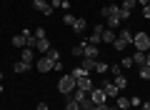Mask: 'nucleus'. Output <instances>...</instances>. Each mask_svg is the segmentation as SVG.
<instances>
[{
    "instance_id": "obj_1",
    "label": "nucleus",
    "mask_w": 150,
    "mask_h": 110,
    "mask_svg": "<svg viewBox=\"0 0 150 110\" xmlns=\"http://www.w3.org/2000/svg\"><path fill=\"white\" fill-rule=\"evenodd\" d=\"M133 45H135V50H140V53H148V50H150V35H148V33H135V38H133Z\"/></svg>"
},
{
    "instance_id": "obj_2",
    "label": "nucleus",
    "mask_w": 150,
    "mask_h": 110,
    "mask_svg": "<svg viewBox=\"0 0 150 110\" xmlns=\"http://www.w3.org/2000/svg\"><path fill=\"white\" fill-rule=\"evenodd\" d=\"M58 90L63 95H70L75 90V75L70 73V75H63V78H60V83H58Z\"/></svg>"
},
{
    "instance_id": "obj_3",
    "label": "nucleus",
    "mask_w": 150,
    "mask_h": 110,
    "mask_svg": "<svg viewBox=\"0 0 150 110\" xmlns=\"http://www.w3.org/2000/svg\"><path fill=\"white\" fill-rule=\"evenodd\" d=\"M88 95H90L93 105H100V103H105V100H108V95H105V90H103V88H93Z\"/></svg>"
},
{
    "instance_id": "obj_4",
    "label": "nucleus",
    "mask_w": 150,
    "mask_h": 110,
    "mask_svg": "<svg viewBox=\"0 0 150 110\" xmlns=\"http://www.w3.org/2000/svg\"><path fill=\"white\" fill-rule=\"evenodd\" d=\"M33 8H35V10H40L43 13V15H53V5H50V3H45V0H33Z\"/></svg>"
},
{
    "instance_id": "obj_5",
    "label": "nucleus",
    "mask_w": 150,
    "mask_h": 110,
    "mask_svg": "<svg viewBox=\"0 0 150 110\" xmlns=\"http://www.w3.org/2000/svg\"><path fill=\"white\" fill-rule=\"evenodd\" d=\"M53 60H50L48 58V55H43V58H38V65H35V68L38 70H40V73H50V70H53Z\"/></svg>"
},
{
    "instance_id": "obj_6",
    "label": "nucleus",
    "mask_w": 150,
    "mask_h": 110,
    "mask_svg": "<svg viewBox=\"0 0 150 110\" xmlns=\"http://www.w3.org/2000/svg\"><path fill=\"white\" fill-rule=\"evenodd\" d=\"M75 88H78V90H85V93H90V90H93V80H90V75H83V78H78V80H75Z\"/></svg>"
},
{
    "instance_id": "obj_7",
    "label": "nucleus",
    "mask_w": 150,
    "mask_h": 110,
    "mask_svg": "<svg viewBox=\"0 0 150 110\" xmlns=\"http://www.w3.org/2000/svg\"><path fill=\"white\" fill-rule=\"evenodd\" d=\"M20 60H23V63H28V65H33V60H35V48H23Z\"/></svg>"
},
{
    "instance_id": "obj_8",
    "label": "nucleus",
    "mask_w": 150,
    "mask_h": 110,
    "mask_svg": "<svg viewBox=\"0 0 150 110\" xmlns=\"http://www.w3.org/2000/svg\"><path fill=\"white\" fill-rule=\"evenodd\" d=\"M28 35H30L28 30H23L20 35H13V45H15V48H25V43H28Z\"/></svg>"
},
{
    "instance_id": "obj_9",
    "label": "nucleus",
    "mask_w": 150,
    "mask_h": 110,
    "mask_svg": "<svg viewBox=\"0 0 150 110\" xmlns=\"http://www.w3.org/2000/svg\"><path fill=\"white\" fill-rule=\"evenodd\" d=\"M103 90H105L108 98H118V95H120V90L115 88V83H103Z\"/></svg>"
},
{
    "instance_id": "obj_10",
    "label": "nucleus",
    "mask_w": 150,
    "mask_h": 110,
    "mask_svg": "<svg viewBox=\"0 0 150 110\" xmlns=\"http://www.w3.org/2000/svg\"><path fill=\"white\" fill-rule=\"evenodd\" d=\"M70 28H73L75 33H85V28H88V20H85V18H75V23H73Z\"/></svg>"
},
{
    "instance_id": "obj_11",
    "label": "nucleus",
    "mask_w": 150,
    "mask_h": 110,
    "mask_svg": "<svg viewBox=\"0 0 150 110\" xmlns=\"http://www.w3.org/2000/svg\"><path fill=\"white\" fill-rule=\"evenodd\" d=\"M98 55H100V53H98V45H90V43H85V55H83V58H93V60H95Z\"/></svg>"
},
{
    "instance_id": "obj_12",
    "label": "nucleus",
    "mask_w": 150,
    "mask_h": 110,
    "mask_svg": "<svg viewBox=\"0 0 150 110\" xmlns=\"http://www.w3.org/2000/svg\"><path fill=\"white\" fill-rule=\"evenodd\" d=\"M50 48H53V45L48 43V38H40V40L35 43V50H38V53H48Z\"/></svg>"
},
{
    "instance_id": "obj_13",
    "label": "nucleus",
    "mask_w": 150,
    "mask_h": 110,
    "mask_svg": "<svg viewBox=\"0 0 150 110\" xmlns=\"http://www.w3.org/2000/svg\"><path fill=\"white\" fill-rule=\"evenodd\" d=\"M13 70H15L18 75H25L28 70H30V65H28V63H23V60H18V63H13Z\"/></svg>"
},
{
    "instance_id": "obj_14",
    "label": "nucleus",
    "mask_w": 150,
    "mask_h": 110,
    "mask_svg": "<svg viewBox=\"0 0 150 110\" xmlns=\"http://www.w3.org/2000/svg\"><path fill=\"white\" fill-rule=\"evenodd\" d=\"M115 108H118V110H128V108H130V98L118 95V98H115Z\"/></svg>"
},
{
    "instance_id": "obj_15",
    "label": "nucleus",
    "mask_w": 150,
    "mask_h": 110,
    "mask_svg": "<svg viewBox=\"0 0 150 110\" xmlns=\"http://www.w3.org/2000/svg\"><path fill=\"white\" fill-rule=\"evenodd\" d=\"M95 63H98V60H93V58H83L80 68H83V70H88V73H93V70H95Z\"/></svg>"
},
{
    "instance_id": "obj_16",
    "label": "nucleus",
    "mask_w": 150,
    "mask_h": 110,
    "mask_svg": "<svg viewBox=\"0 0 150 110\" xmlns=\"http://www.w3.org/2000/svg\"><path fill=\"white\" fill-rule=\"evenodd\" d=\"M115 88H118V90H125V88H128V78H125L123 73L115 75Z\"/></svg>"
},
{
    "instance_id": "obj_17",
    "label": "nucleus",
    "mask_w": 150,
    "mask_h": 110,
    "mask_svg": "<svg viewBox=\"0 0 150 110\" xmlns=\"http://www.w3.org/2000/svg\"><path fill=\"white\" fill-rule=\"evenodd\" d=\"M115 38H118V33H115V30H110V28H105V33H103V40L112 45V40H115Z\"/></svg>"
},
{
    "instance_id": "obj_18",
    "label": "nucleus",
    "mask_w": 150,
    "mask_h": 110,
    "mask_svg": "<svg viewBox=\"0 0 150 110\" xmlns=\"http://www.w3.org/2000/svg\"><path fill=\"white\" fill-rule=\"evenodd\" d=\"M118 38H120V40H125L128 45H133V38H135V35H133L130 30H120V33H118Z\"/></svg>"
},
{
    "instance_id": "obj_19",
    "label": "nucleus",
    "mask_w": 150,
    "mask_h": 110,
    "mask_svg": "<svg viewBox=\"0 0 150 110\" xmlns=\"http://www.w3.org/2000/svg\"><path fill=\"white\" fill-rule=\"evenodd\" d=\"M118 25H120V18L115 15V13H112V15H108V28H110V30H115Z\"/></svg>"
},
{
    "instance_id": "obj_20",
    "label": "nucleus",
    "mask_w": 150,
    "mask_h": 110,
    "mask_svg": "<svg viewBox=\"0 0 150 110\" xmlns=\"http://www.w3.org/2000/svg\"><path fill=\"white\" fill-rule=\"evenodd\" d=\"M133 65H138V68H140V65H145V53H135V58H133Z\"/></svg>"
},
{
    "instance_id": "obj_21",
    "label": "nucleus",
    "mask_w": 150,
    "mask_h": 110,
    "mask_svg": "<svg viewBox=\"0 0 150 110\" xmlns=\"http://www.w3.org/2000/svg\"><path fill=\"white\" fill-rule=\"evenodd\" d=\"M45 55H48V58L53 60V63H58V60H60V53H58V48H50V50L45 53Z\"/></svg>"
},
{
    "instance_id": "obj_22",
    "label": "nucleus",
    "mask_w": 150,
    "mask_h": 110,
    "mask_svg": "<svg viewBox=\"0 0 150 110\" xmlns=\"http://www.w3.org/2000/svg\"><path fill=\"white\" fill-rule=\"evenodd\" d=\"M112 48H115V50H125V48H128V43L120 40V38H115V40H112Z\"/></svg>"
},
{
    "instance_id": "obj_23",
    "label": "nucleus",
    "mask_w": 150,
    "mask_h": 110,
    "mask_svg": "<svg viewBox=\"0 0 150 110\" xmlns=\"http://www.w3.org/2000/svg\"><path fill=\"white\" fill-rule=\"evenodd\" d=\"M140 78H143V80H150V68H148V65H140Z\"/></svg>"
},
{
    "instance_id": "obj_24",
    "label": "nucleus",
    "mask_w": 150,
    "mask_h": 110,
    "mask_svg": "<svg viewBox=\"0 0 150 110\" xmlns=\"http://www.w3.org/2000/svg\"><path fill=\"white\" fill-rule=\"evenodd\" d=\"M135 3H138V0H123V5H120V8H125V10H130V13H133Z\"/></svg>"
},
{
    "instance_id": "obj_25",
    "label": "nucleus",
    "mask_w": 150,
    "mask_h": 110,
    "mask_svg": "<svg viewBox=\"0 0 150 110\" xmlns=\"http://www.w3.org/2000/svg\"><path fill=\"white\" fill-rule=\"evenodd\" d=\"M73 75H75V80H78V78H83V75H90V73H88V70H83V68H75Z\"/></svg>"
},
{
    "instance_id": "obj_26",
    "label": "nucleus",
    "mask_w": 150,
    "mask_h": 110,
    "mask_svg": "<svg viewBox=\"0 0 150 110\" xmlns=\"http://www.w3.org/2000/svg\"><path fill=\"white\" fill-rule=\"evenodd\" d=\"M65 110H83V108H80V103H75V100H70V103L65 105Z\"/></svg>"
},
{
    "instance_id": "obj_27",
    "label": "nucleus",
    "mask_w": 150,
    "mask_h": 110,
    "mask_svg": "<svg viewBox=\"0 0 150 110\" xmlns=\"http://www.w3.org/2000/svg\"><path fill=\"white\" fill-rule=\"evenodd\" d=\"M108 70L110 68H108L105 63H95V73H108Z\"/></svg>"
},
{
    "instance_id": "obj_28",
    "label": "nucleus",
    "mask_w": 150,
    "mask_h": 110,
    "mask_svg": "<svg viewBox=\"0 0 150 110\" xmlns=\"http://www.w3.org/2000/svg\"><path fill=\"white\" fill-rule=\"evenodd\" d=\"M120 68H133V58H123V63H120Z\"/></svg>"
},
{
    "instance_id": "obj_29",
    "label": "nucleus",
    "mask_w": 150,
    "mask_h": 110,
    "mask_svg": "<svg viewBox=\"0 0 150 110\" xmlns=\"http://www.w3.org/2000/svg\"><path fill=\"white\" fill-rule=\"evenodd\" d=\"M100 15H112V5H105V8H103V10H100Z\"/></svg>"
},
{
    "instance_id": "obj_30",
    "label": "nucleus",
    "mask_w": 150,
    "mask_h": 110,
    "mask_svg": "<svg viewBox=\"0 0 150 110\" xmlns=\"http://www.w3.org/2000/svg\"><path fill=\"white\" fill-rule=\"evenodd\" d=\"M63 23H65V25H73V23H75V15H63Z\"/></svg>"
},
{
    "instance_id": "obj_31",
    "label": "nucleus",
    "mask_w": 150,
    "mask_h": 110,
    "mask_svg": "<svg viewBox=\"0 0 150 110\" xmlns=\"http://www.w3.org/2000/svg\"><path fill=\"white\" fill-rule=\"evenodd\" d=\"M35 38L40 40V38H45V28H35Z\"/></svg>"
},
{
    "instance_id": "obj_32",
    "label": "nucleus",
    "mask_w": 150,
    "mask_h": 110,
    "mask_svg": "<svg viewBox=\"0 0 150 110\" xmlns=\"http://www.w3.org/2000/svg\"><path fill=\"white\" fill-rule=\"evenodd\" d=\"M110 73H112V75H120V73H123V68H120V65H112Z\"/></svg>"
},
{
    "instance_id": "obj_33",
    "label": "nucleus",
    "mask_w": 150,
    "mask_h": 110,
    "mask_svg": "<svg viewBox=\"0 0 150 110\" xmlns=\"http://www.w3.org/2000/svg\"><path fill=\"white\" fill-rule=\"evenodd\" d=\"M130 105H133V108H138V105H140V98H138V95H135V98H130Z\"/></svg>"
},
{
    "instance_id": "obj_34",
    "label": "nucleus",
    "mask_w": 150,
    "mask_h": 110,
    "mask_svg": "<svg viewBox=\"0 0 150 110\" xmlns=\"http://www.w3.org/2000/svg\"><path fill=\"white\" fill-rule=\"evenodd\" d=\"M143 15H145V18H148V20H150V3H148V5H145V8H143Z\"/></svg>"
},
{
    "instance_id": "obj_35",
    "label": "nucleus",
    "mask_w": 150,
    "mask_h": 110,
    "mask_svg": "<svg viewBox=\"0 0 150 110\" xmlns=\"http://www.w3.org/2000/svg\"><path fill=\"white\" fill-rule=\"evenodd\" d=\"M95 110H110V105H105V103H100V105H95Z\"/></svg>"
},
{
    "instance_id": "obj_36",
    "label": "nucleus",
    "mask_w": 150,
    "mask_h": 110,
    "mask_svg": "<svg viewBox=\"0 0 150 110\" xmlns=\"http://www.w3.org/2000/svg\"><path fill=\"white\" fill-rule=\"evenodd\" d=\"M38 110H50V108H48V103H38Z\"/></svg>"
},
{
    "instance_id": "obj_37",
    "label": "nucleus",
    "mask_w": 150,
    "mask_h": 110,
    "mask_svg": "<svg viewBox=\"0 0 150 110\" xmlns=\"http://www.w3.org/2000/svg\"><path fill=\"white\" fill-rule=\"evenodd\" d=\"M145 65L150 68V53H145Z\"/></svg>"
},
{
    "instance_id": "obj_38",
    "label": "nucleus",
    "mask_w": 150,
    "mask_h": 110,
    "mask_svg": "<svg viewBox=\"0 0 150 110\" xmlns=\"http://www.w3.org/2000/svg\"><path fill=\"white\" fill-rule=\"evenodd\" d=\"M143 110H150V100H148V103H143Z\"/></svg>"
},
{
    "instance_id": "obj_39",
    "label": "nucleus",
    "mask_w": 150,
    "mask_h": 110,
    "mask_svg": "<svg viewBox=\"0 0 150 110\" xmlns=\"http://www.w3.org/2000/svg\"><path fill=\"white\" fill-rule=\"evenodd\" d=\"M138 3H140V5H143V8H145V5H148V3H150V0H138Z\"/></svg>"
},
{
    "instance_id": "obj_40",
    "label": "nucleus",
    "mask_w": 150,
    "mask_h": 110,
    "mask_svg": "<svg viewBox=\"0 0 150 110\" xmlns=\"http://www.w3.org/2000/svg\"><path fill=\"white\" fill-rule=\"evenodd\" d=\"M0 83H3V70H0Z\"/></svg>"
},
{
    "instance_id": "obj_41",
    "label": "nucleus",
    "mask_w": 150,
    "mask_h": 110,
    "mask_svg": "<svg viewBox=\"0 0 150 110\" xmlns=\"http://www.w3.org/2000/svg\"><path fill=\"white\" fill-rule=\"evenodd\" d=\"M85 110H95V108H85Z\"/></svg>"
},
{
    "instance_id": "obj_42",
    "label": "nucleus",
    "mask_w": 150,
    "mask_h": 110,
    "mask_svg": "<svg viewBox=\"0 0 150 110\" xmlns=\"http://www.w3.org/2000/svg\"><path fill=\"white\" fill-rule=\"evenodd\" d=\"M148 100H150V95H148Z\"/></svg>"
},
{
    "instance_id": "obj_43",
    "label": "nucleus",
    "mask_w": 150,
    "mask_h": 110,
    "mask_svg": "<svg viewBox=\"0 0 150 110\" xmlns=\"http://www.w3.org/2000/svg\"><path fill=\"white\" fill-rule=\"evenodd\" d=\"M50 110H53V108H50Z\"/></svg>"
}]
</instances>
